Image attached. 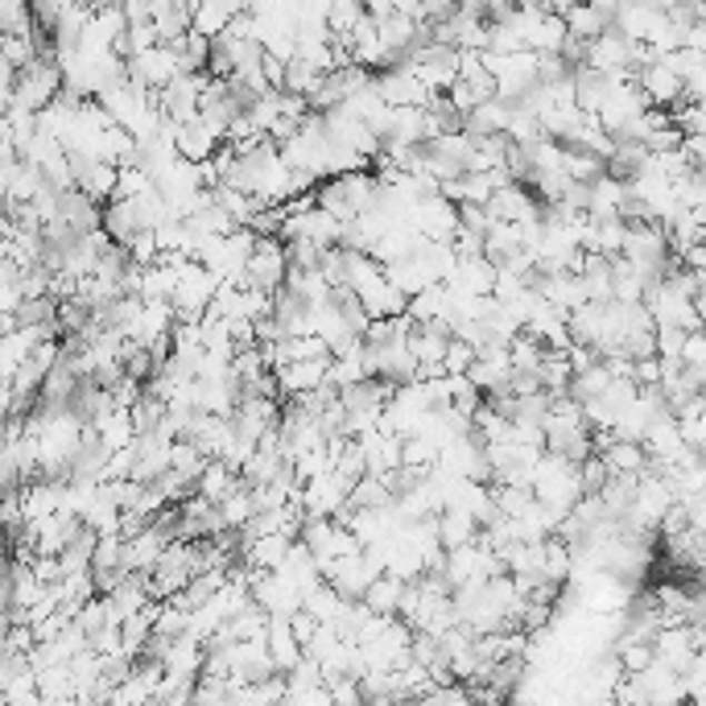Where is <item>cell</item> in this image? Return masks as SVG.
I'll return each mask as SVG.
<instances>
[{
  "label": "cell",
  "mask_w": 706,
  "mask_h": 706,
  "mask_svg": "<svg viewBox=\"0 0 706 706\" xmlns=\"http://www.w3.org/2000/svg\"><path fill=\"white\" fill-rule=\"evenodd\" d=\"M67 87V74L58 67V58H33L29 67L17 71V83L13 91H4V103H21V108H33V112H42L46 103L54 100L58 91Z\"/></svg>",
  "instance_id": "obj_1"
},
{
  "label": "cell",
  "mask_w": 706,
  "mask_h": 706,
  "mask_svg": "<svg viewBox=\"0 0 706 706\" xmlns=\"http://www.w3.org/2000/svg\"><path fill=\"white\" fill-rule=\"evenodd\" d=\"M636 83L645 87V96H649L653 108H674V103L686 100V79H682L665 58H657V62H649L645 71L636 74Z\"/></svg>",
  "instance_id": "obj_2"
},
{
  "label": "cell",
  "mask_w": 706,
  "mask_h": 706,
  "mask_svg": "<svg viewBox=\"0 0 706 706\" xmlns=\"http://www.w3.org/2000/svg\"><path fill=\"white\" fill-rule=\"evenodd\" d=\"M277 380H281V397H298V392H310L318 385L331 380V356H318V360H294L274 368Z\"/></svg>",
  "instance_id": "obj_3"
},
{
  "label": "cell",
  "mask_w": 706,
  "mask_h": 706,
  "mask_svg": "<svg viewBox=\"0 0 706 706\" xmlns=\"http://www.w3.org/2000/svg\"><path fill=\"white\" fill-rule=\"evenodd\" d=\"M219 145H223V137H219L202 116H195L187 125H178V153L187 161H211Z\"/></svg>",
  "instance_id": "obj_4"
},
{
  "label": "cell",
  "mask_w": 706,
  "mask_h": 706,
  "mask_svg": "<svg viewBox=\"0 0 706 706\" xmlns=\"http://www.w3.org/2000/svg\"><path fill=\"white\" fill-rule=\"evenodd\" d=\"M607 467H611V476H645L649 471V450L640 438H611L604 450Z\"/></svg>",
  "instance_id": "obj_5"
},
{
  "label": "cell",
  "mask_w": 706,
  "mask_h": 706,
  "mask_svg": "<svg viewBox=\"0 0 706 706\" xmlns=\"http://www.w3.org/2000/svg\"><path fill=\"white\" fill-rule=\"evenodd\" d=\"M405 587H409V578L392 575V570H380V575L368 583V591H364V604L372 607L376 616H397Z\"/></svg>",
  "instance_id": "obj_6"
},
{
  "label": "cell",
  "mask_w": 706,
  "mask_h": 706,
  "mask_svg": "<svg viewBox=\"0 0 706 706\" xmlns=\"http://www.w3.org/2000/svg\"><path fill=\"white\" fill-rule=\"evenodd\" d=\"M236 488H245V479H240V471H236V467H228L223 459L207 463V471H202L199 484H195V491H199V496H207L211 505H223V500H228Z\"/></svg>",
  "instance_id": "obj_7"
},
{
  "label": "cell",
  "mask_w": 706,
  "mask_h": 706,
  "mask_svg": "<svg viewBox=\"0 0 706 706\" xmlns=\"http://www.w3.org/2000/svg\"><path fill=\"white\" fill-rule=\"evenodd\" d=\"M541 389L554 392V397H563L570 392L575 385V364H570V351H546V360H541Z\"/></svg>",
  "instance_id": "obj_8"
},
{
  "label": "cell",
  "mask_w": 706,
  "mask_h": 706,
  "mask_svg": "<svg viewBox=\"0 0 706 706\" xmlns=\"http://www.w3.org/2000/svg\"><path fill=\"white\" fill-rule=\"evenodd\" d=\"M616 657H620L624 674H645V669L657 662V645H653V640H620V645H616Z\"/></svg>",
  "instance_id": "obj_9"
},
{
  "label": "cell",
  "mask_w": 706,
  "mask_h": 706,
  "mask_svg": "<svg viewBox=\"0 0 706 706\" xmlns=\"http://www.w3.org/2000/svg\"><path fill=\"white\" fill-rule=\"evenodd\" d=\"M125 17L129 21H153V0H125Z\"/></svg>",
  "instance_id": "obj_10"
},
{
  "label": "cell",
  "mask_w": 706,
  "mask_h": 706,
  "mask_svg": "<svg viewBox=\"0 0 706 706\" xmlns=\"http://www.w3.org/2000/svg\"><path fill=\"white\" fill-rule=\"evenodd\" d=\"M91 4H125V0H91Z\"/></svg>",
  "instance_id": "obj_11"
}]
</instances>
